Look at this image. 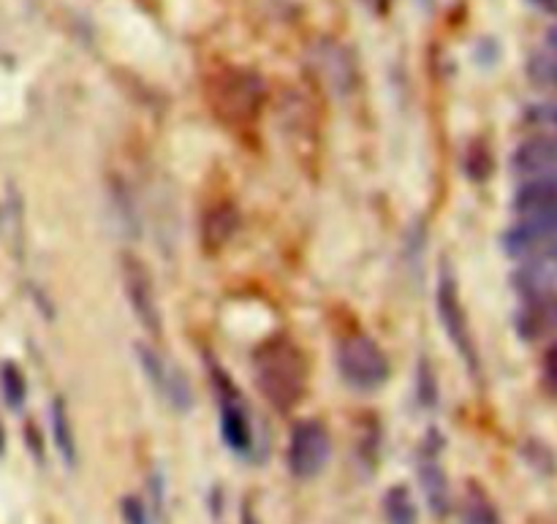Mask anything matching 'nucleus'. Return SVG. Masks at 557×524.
<instances>
[{
  "label": "nucleus",
  "instance_id": "obj_6",
  "mask_svg": "<svg viewBox=\"0 0 557 524\" xmlns=\"http://www.w3.org/2000/svg\"><path fill=\"white\" fill-rule=\"evenodd\" d=\"M511 207L520 215L522 232H549L557 228V174L531 177L511 199Z\"/></svg>",
  "mask_w": 557,
  "mask_h": 524
},
{
  "label": "nucleus",
  "instance_id": "obj_21",
  "mask_svg": "<svg viewBox=\"0 0 557 524\" xmlns=\"http://www.w3.org/2000/svg\"><path fill=\"white\" fill-rule=\"evenodd\" d=\"M243 524H261L259 514H256L253 506H250V503L243 506Z\"/></svg>",
  "mask_w": 557,
  "mask_h": 524
},
{
  "label": "nucleus",
  "instance_id": "obj_19",
  "mask_svg": "<svg viewBox=\"0 0 557 524\" xmlns=\"http://www.w3.org/2000/svg\"><path fill=\"white\" fill-rule=\"evenodd\" d=\"M542 378L544 384H547V389L557 397V342H553V346L547 348V353H544Z\"/></svg>",
  "mask_w": 557,
  "mask_h": 524
},
{
  "label": "nucleus",
  "instance_id": "obj_3",
  "mask_svg": "<svg viewBox=\"0 0 557 524\" xmlns=\"http://www.w3.org/2000/svg\"><path fill=\"white\" fill-rule=\"evenodd\" d=\"M210 378L215 386L218 406H221V435L223 444L239 457H250L253 451V424H250V413L245 408L243 395H239L237 386L232 384L226 373L218 367L215 362H210Z\"/></svg>",
  "mask_w": 557,
  "mask_h": 524
},
{
  "label": "nucleus",
  "instance_id": "obj_9",
  "mask_svg": "<svg viewBox=\"0 0 557 524\" xmlns=\"http://www.w3.org/2000/svg\"><path fill=\"white\" fill-rule=\"evenodd\" d=\"M123 286L139 324L152 337H161V308H158L156 288H152L150 272L136 255H125L123 259Z\"/></svg>",
  "mask_w": 557,
  "mask_h": 524
},
{
  "label": "nucleus",
  "instance_id": "obj_17",
  "mask_svg": "<svg viewBox=\"0 0 557 524\" xmlns=\"http://www.w3.org/2000/svg\"><path fill=\"white\" fill-rule=\"evenodd\" d=\"M120 514H123L125 524H152L150 511H147V506L141 503L136 495L123 498V503H120Z\"/></svg>",
  "mask_w": 557,
  "mask_h": 524
},
{
  "label": "nucleus",
  "instance_id": "obj_10",
  "mask_svg": "<svg viewBox=\"0 0 557 524\" xmlns=\"http://www.w3.org/2000/svg\"><path fill=\"white\" fill-rule=\"evenodd\" d=\"M419 484H422V492L430 511H433L438 520H444L451 511V487L435 446H428V449H422V454H419Z\"/></svg>",
  "mask_w": 557,
  "mask_h": 524
},
{
  "label": "nucleus",
  "instance_id": "obj_22",
  "mask_svg": "<svg viewBox=\"0 0 557 524\" xmlns=\"http://www.w3.org/2000/svg\"><path fill=\"white\" fill-rule=\"evenodd\" d=\"M362 3L370 5L373 11H386V9H389L392 0H362Z\"/></svg>",
  "mask_w": 557,
  "mask_h": 524
},
{
  "label": "nucleus",
  "instance_id": "obj_23",
  "mask_svg": "<svg viewBox=\"0 0 557 524\" xmlns=\"http://www.w3.org/2000/svg\"><path fill=\"white\" fill-rule=\"evenodd\" d=\"M533 5H539V9H547V11H557V0H531Z\"/></svg>",
  "mask_w": 557,
  "mask_h": 524
},
{
  "label": "nucleus",
  "instance_id": "obj_20",
  "mask_svg": "<svg viewBox=\"0 0 557 524\" xmlns=\"http://www.w3.org/2000/svg\"><path fill=\"white\" fill-rule=\"evenodd\" d=\"M531 117L539 120V123H544V125H553V128L557 130V101L542 103L539 109H533Z\"/></svg>",
  "mask_w": 557,
  "mask_h": 524
},
{
  "label": "nucleus",
  "instance_id": "obj_8",
  "mask_svg": "<svg viewBox=\"0 0 557 524\" xmlns=\"http://www.w3.org/2000/svg\"><path fill=\"white\" fill-rule=\"evenodd\" d=\"M139 362L145 375L150 378V384L156 386L158 395H161L174 411L188 413L190 408H194V391H190L185 375L180 373L172 362H166L156 348L139 346Z\"/></svg>",
  "mask_w": 557,
  "mask_h": 524
},
{
  "label": "nucleus",
  "instance_id": "obj_11",
  "mask_svg": "<svg viewBox=\"0 0 557 524\" xmlns=\"http://www.w3.org/2000/svg\"><path fill=\"white\" fill-rule=\"evenodd\" d=\"M511 166L528 179L542 177V174H557V130L522 141L511 155Z\"/></svg>",
  "mask_w": 557,
  "mask_h": 524
},
{
  "label": "nucleus",
  "instance_id": "obj_1",
  "mask_svg": "<svg viewBox=\"0 0 557 524\" xmlns=\"http://www.w3.org/2000/svg\"><path fill=\"white\" fill-rule=\"evenodd\" d=\"M256 378L261 391L277 411H292L305 395V362L302 353L288 340H270L259 348L253 359Z\"/></svg>",
  "mask_w": 557,
  "mask_h": 524
},
{
  "label": "nucleus",
  "instance_id": "obj_7",
  "mask_svg": "<svg viewBox=\"0 0 557 524\" xmlns=\"http://www.w3.org/2000/svg\"><path fill=\"white\" fill-rule=\"evenodd\" d=\"M506 248L511 253L531 255V261L522 270V288H533L539 283H547L557 277V228L549 232H522L515 228L506 239Z\"/></svg>",
  "mask_w": 557,
  "mask_h": 524
},
{
  "label": "nucleus",
  "instance_id": "obj_15",
  "mask_svg": "<svg viewBox=\"0 0 557 524\" xmlns=\"http://www.w3.org/2000/svg\"><path fill=\"white\" fill-rule=\"evenodd\" d=\"M0 389H3V397H5V402H9V408L20 411V408L25 406L27 380L16 364L5 362L3 367H0Z\"/></svg>",
  "mask_w": 557,
  "mask_h": 524
},
{
  "label": "nucleus",
  "instance_id": "obj_2",
  "mask_svg": "<svg viewBox=\"0 0 557 524\" xmlns=\"http://www.w3.org/2000/svg\"><path fill=\"white\" fill-rule=\"evenodd\" d=\"M337 367L354 389L373 391L389 380V359L368 335H351L341 342Z\"/></svg>",
  "mask_w": 557,
  "mask_h": 524
},
{
  "label": "nucleus",
  "instance_id": "obj_14",
  "mask_svg": "<svg viewBox=\"0 0 557 524\" xmlns=\"http://www.w3.org/2000/svg\"><path fill=\"white\" fill-rule=\"evenodd\" d=\"M462 524H504L490 495L476 484L468 487L466 503H462Z\"/></svg>",
  "mask_w": 557,
  "mask_h": 524
},
{
  "label": "nucleus",
  "instance_id": "obj_13",
  "mask_svg": "<svg viewBox=\"0 0 557 524\" xmlns=\"http://www.w3.org/2000/svg\"><path fill=\"white\" fill-rule=\"evenodd\" d=\"M384 516L386 524H419V509L411 489L403 487V484H395L384 495Z\"/></svg>",
  "mask_w": 557,
  "mask_h": 524
},
{
  "label": "nucleus",
  "instance_id": "obj_5",
  "mask_svg": "<svg viewBox=\"0 0 557 524\" xmlns=\"http://www.w3.org/2000/svg\"><path fill=\"white\" fill-rule=\"evenodd\" d=\"M330 457L332 440L324 424L313 422V419H305V422L294 424L286 451L288 471H292L294 478H302V482L315 478L326 467Z\"/></svg>",
  "mask_w": 557,
  "mask_h": 524
},
{
  "label": "nucleus",
  "instance_id": "obj_16",
  "mask_svg": "<svg viewBox=\"0 0 557 524\" xmlns=\"http://www.w3.org/2000/svg\"><path fill=\"white\" fill-rule=\"evenodd\" d=\"M528 76L533 79V85L547 87V90H557V52L555 49L533 54L531 63H528Z\"/></svg>",
  "mask_w": 557,
  "mask_h": 524
},
{
  "label": "nucleus",
  "instance_id": "obj_24",
  "mask_svg": "<svg viewBox=\"0 0 557 524\" xmlns=\"http://www.w3.org/2000/svg\"><path fill=\"white\" fill-rule=\"evenodd\" d=\"M3 451H5V429L3 424H0V457H3Z\"/></svg>",
  "mask_w": 557,
  "mask_h": 524
},
{
  "label": "nucleus",
  "instance_id": "obj_4",
  "mask_svg": "<svg viewBox=\"0 0 557 524\" xmlns=\"http://www.w3.org/2000/svg\"><path fill=\"white\" fill-rule=\"evenodd\" d=\"M435 304H438V315H441V324H444L446 337L455 342V348L460 351V357L466 359L468 367L479 370L476 342H473L471 324H468L466 308H462L460 302V288H457L455 272H449V264H441Z\"/></svg>",
  "mask_w": 557,
  "mask_h": 524
},
{
  "label": "nucleus",
  "instance_id": "obj_12",
  "mask_svg": "<svg viewBox=\"0 0 557 524\" xmlns=\"http://www.w3.org/2000/svg\"><path fill=\"white\" fill-rule=\"evenodd\" d=\"M52 438L65 465L76 467V433L74 427H71V416H69V408H65V400H60V397L52 402Z\"/></svg>",
  "mask_w": 557,
  "mask_h": 524
},
{
  "label": "nucleus",
  "instance_id": "obj_18",
  "mask_svg": "<svg viewBox=\"0 0 557 524\" xmlns=\"http://www.w3.org/2000/svg\"><path fill=\"white\" fill-rule=\"evenodd\" d=\"M419 400L424 406H435L438 400V389H435V373L430 367L428 359H422V367H419Z\"/></svg>",
  "mask_w": 557,
  "mask_h": 524
}]
</instances>
